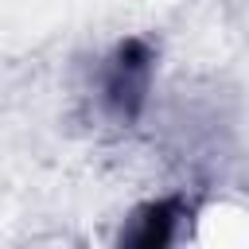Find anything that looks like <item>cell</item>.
Masks as SVG:
<instances>
[{"mask_svg":"<svg viewBox=\"0 0 249 249\" xmlns=\"http://www.w3.org/2000/svg\"><path fill=\"white\" fill-rule=\"evenodd\" d=\"M160 70V47L148 35H124L117 39L93 70V97L97 113L117 128H136L152 105Z\"/></svg>","mask_w":249,"mask_h":249,"instance_id":"cell-1","label":"cell"},{"mask_svg":"<svg viewBox=\"0 0 249 249\" xmlns=\"http://www.w3.org/2000/svg\"><path fill=\"white\" fill-rule=\"evenodd\" d=\"M198 218V198L191 191H167L136 202L117 230V245L128 249H171L179 245Z\"/></svg>","mask_w":249,"mask_h":249,"instance_id":"cell-2","label":"cell"}]
</instances>
